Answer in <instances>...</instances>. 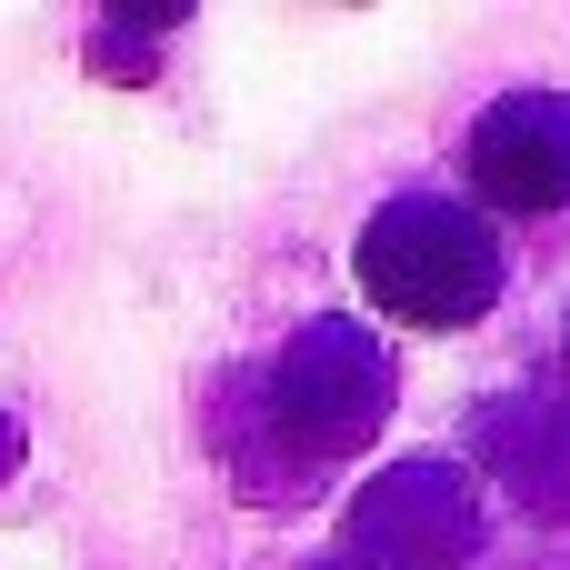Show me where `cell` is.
<instances>
[{"label": "cell", "instance_id": "obj_1", "mask_svg": "<svg viewBox=\"0 0 570 570\" xmlns=\"http://www.w3.org/2000/svg\"><path fill=\"white\" fill-rule=\"evenodd\" d=\"M391 421V351L361 321H311L281 341V361L250 381V451H271L261 491L321 481L331 461L371 451Z\"/></svg>", "mask_w": 570, "mask_h": 570}, {"label": "cell", "instance_id": "obj_2", "mask_svg": "<svg viewBox=\"0 0 570 570\" xmlns=\"http://www.w3.org/2000/svg\"><path fill=\"white\" fill-rule=\"evenodd\" d=\"M351 271H361V291H371L391 321H411V331H461V321H481V311L501 301V240H491V220L461 210V200H431V190L391 200V210L361 230Z\"/></svg>", "mask_w": 570, "mask_h": 570}, {"label": "cell", "instance_id": "obj_3", "mask_svg": "<svg viewBox=\"0 0 570 570\" xmlns=\"http://www.w3.org/2000/svg\"><path fill=\"white\" fill-rule=\"evenodd\" d=\"M341 531H351V561L371 570H461L481 551V481L471 461H391Z\"/></svg>", "mask_w": 570, "mask_h": 570}, {"label": "cell", "instance_id": "obj_4", "mask_svg": "<svg viewBox=\"0 0 570 570\" xmlns=\"http://www.w3.org/2000/svg\"><path fill=\"white\" fill-rule=\"evenodd\" d=\"M471 190L511 220L570 210V100L561 90H511L471 120Z\"/></svg>", "mask_w": 570, "mask_h": 570}, {"label": "cell", "instance_id": "obj_5", "mask_svg": "<svg viewBox=\"0 0 570 570\" xmlns=\"http://www.w3.org/2000/svg\"><path fill=\"white\" fill-rule=\"evenodd\" d=\"M471 471H491L521 511L570 521V391L561 381L481 401V421H471Z\"/></svg>", "mask_w": 570, "mask_h": 570}, {"label": "cell", "instance_id": "obj_6", "mask_svg": "<svg viewBox=\"0 0 570 570\" xmlns=\"http://www.w3.org/2000/svg\"><path fill=\"white\" fill-rule=\"evenodd\" d=\"M10 471H20V421L0 411V481H10Z\"/></svg>", "mask_w": 570, "mask_h": 570}, {"label": "cell", "instance_id": "obj_7", "mask_svg": "<svg viewBox=\"0 0 570 570\" xmlns=\"http://www.w3.org/2000/svg\"><path fill=\"white\" fill-rule=\"evenodd\" d=\"M321 570H371V561H351V551H341V561H321Z\"/></svg>", "mask_w": 570, "mask_h": 570}]
</instances>
